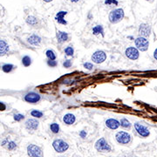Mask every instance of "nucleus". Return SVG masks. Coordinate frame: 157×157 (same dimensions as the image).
Here are the masks:
<instances>
[{
    "instance_id": "nucleus-8",
    "label": "nucleus",
    "mask_w": 157,
    "mask_h": 157,
    "mask_svg": "<svg viewBox=\"0 0 157 157\" xmlns=\"http://www.w3.org/2000/svg\"><path fill=\"white\" fill-rule=\"evenodd\" d=\"M134 128L137 131V133L142 137H148L149 135V134H150L149 130L145 126H143V125H142L140 123H135L134 124Z\"/></svg>"
},
{
    "instance_id": "nucleus-9",
    "label": "nucleus",
    "mask_w": 157,
    "mask_h": 157,
    "mask_svg": "<svg viewBox=\"0 0 157 157\" xmlns=\"http://www.w3.org/2000/svg\"><path fill=\"white\" fill-rule=\"evenodd\" d=\"M151 33V27L147 24H142L139 28V34L141 37L146 38L149 37Z\"/></svg>"
},
{
    "instance_id": "nucleus-1",
    "label": "nucleus",
    "mask_w": 157,
    "mask_h": 157,
    "mask_svg": "<svg viewBox=\"0 0 157 157\" xmlns=\"http://www.w3.org/2000/svg\"><path fill=\"white\" fill-rule=\"evenodd\" d=\"M124 18V11L122 9H115L109 14V20L111 23H117Z\"/></svg>"
},
{
    "instance_id": "nucleus-23",
    "label": "nucleus",
    "mask_w": 157,
    "mask_h": 157,
    "mask_svg": "<svg viewBox=\"0 0 157 157\" xmlns=\"http://www.w3.org/2000/svg\"><path fill=\"white\" fill-rule=\"evenodd\" d=\"M22 63L25 66H29L31 64H32V59L30 57L28 56H25L23 58H22Z\"/></svg>"
},
{
    "instance_id": "nucleus-24",
    "label": "nucleus",
    "mask_w": 157,
    "mask_h": 157,
    "mask_svg": "<svg viewBox=\"0 0 157 157\" xmlns=\"http://www.w3.org/2000/svg\"><path fill=\"white\" fill-rule=\"evenodd\" d=\"M13 65H11V64H6V65H4L3 66H2V69H3V71L4 72V73H10L12 69H13Z\"/></svg>"
},
{
    "instance_id": "nucleus-31",
    "label": "nucleus",
    "mask_w": 157,
    "mask_h": 157,
    "mask_svg": "<svg viewBox=\"0 0 157 157\" xmlns=\"http://www.w3.org/2000/svg\"><path fill=\"white\" fill-rule=\"evenodd\" d=\"M63 65H64L65 68H69V67H71V66H72V62H71V60H65V61L64 62Z\"/></svg>"
},
{
    "instance_id": "nucleus-13",
    "label": "nucleus",
    "mask_w": 157,
    "mask_h": 157,
    "mask_svg": "<svg viewBox=\"0 0 157 157\" xmlns=\"http://www.w3.org/2000/svg\"><path fill=\"white\" fill-rule=\"evenodd\" d=\"M67 14V11H61L59 12H58L55 16V19L58 23L61 24V25H66L67 22L65 20V16Z\"/></svg>"
},
{
    "instance_id": "nucleus-28",
    "label": "nucleus",
    "mask_w": 157,
    "mask_h": 157,
    "mask_svg": "<svg viewBox=\"0 0 157 157\" xmlns=\"http://www.w3.org/2000/svg\"><path fill=\"white\" fill-rule=\"evenodd\" d=\"M65 52L67 56H73V48L72 46H67L65 49Z\"/></svg>"
},
{
    "instance_id": "nucleus-17",
    "label": "nucleus",
    "mask_w": 157,
    "mask_h": 157,
    "mask_svg": "<svg viewBox=\"0 0 157 157\" xmlns=\"http://www.w3.org/2000/svg\"><path fill=\"white\" fill-rule=\"evenodd\" d=\"M63 120L67 125H72L75 122V116L72 113H67L64 116Z\"/></svg>"
},
{
    "instance_id": "nucleus-10",
    "label": "nucleus",
    "mask_w": 157,
    "mask_h": 157,
    "mask_svg": "<svg viewBox=\"0 0 157 157\" xmlns=\"http://www.w3.org/2000/svg\"><path fill=\"white\" fill-rule=\"evenodd\" d=\"M126 56L133 60H135L139 58V52L135 47H128L126 50Z\"/></svg>"
},
{
    "instance_id": "nucleus-25",
    "label": "nucleus",
    "mask_w": 157,
    "mask_h": 157,
    "mask_svg": "<svg viewBox=\"0 0 157 157\" xmlns=\"http://www.w3.org/2000/svg\"><path fill=\"white\" fill-rule=\"evenodd\" d=\"M50 128H51V131H52V133H54V134H57V133L59 132V126H58V124H57V123H52V124H51Z\"/></svg>"
},
{
    "instance_id": "nucleus-2",
    "label": "nucleus",
    "mask_w": 157,
    "mask_h": 157,
    "mask_svg": "<svg viewBox=\"0 0 157 157\" xmlns=\"http://www.w3.org/2000/svg\"><path fill=\"white\" fill-rule=\"evenodd\" d=\"M95 149L99 152H103V153H108L111 151V147L107 143V142L105 140L104 138H101L98 140L95 143Z\"/></svg>"
},
{
    "instance_id": "nucleus-5",
    "label": "nucleus",
    "mask_w": 157,
    "mask_h": 157,
    "mask_svg": "<svg viewBox=\"0 0 157 157\" xmlns=\"http://www.w3.org/2000/svg\"><path fill=\"white\" fill-rule=\"evenodd\" d=\"M27 153L30 157H43L42 149L36 145H29L27 148Z\"/></svg>"
},
{
    "instance_id": "nucleus-18",
    "label": "nucleus",
    "mask_w": 157,
    "mask_h": 157,
    "mask_svg": "<svg viewBox=\"0 0 157 157\" xmlns=\"http://www.w3.org/2000/svg\"><path fill=\"white\" fill-rule=\"evenodd\" d=\"M2 145L6 149H8V150H13L16 147H17V144L14 142H12V141H8V140H5L4 142H3V143H2Z\"/></svg>"
},
{
    "instance_id": "nucleus-12",
    "label": "nucleus",
    "mask_w": 157,
    "mask_h": 157,
    "mask_svg": "<svg viewBox=\"0 0 157 157\" xmlns=\"http://www.w3.org/2000/svg\"><path fill=\"white\" fill-rule=\"evenodd\" d=\"M25 127L29 131H34L39 127V121L35 119H28L25 122Z\"/></svg>"
},
{
    "instance_id": "nucleus-20",
    "label": "nucleus",
    "mask_w": 157,
    "mask_h": 157,
    "mask_svg": "<svg viewBox=\"0 0 157 157\" xmlns=\"http://www.w3.org/2000/svg\"><path fill=\"white\" fill-rule=\"evenodd\" d=\"M26 22H27V24H28L29 25L34 26V27L38 25V19H37L35 17H33V16H29V17L26 18Z\"/></svg>"
},
{
    "instance_id": "nucleus-34",
    "label": "nucleus",
    "mask_w": 157,
    "mask_h": 157,
    "mask_svg": "<svg viewBox=\"0 0 157 157\" xmlns=\"http://www.w3.org/2000/svg\"><path fill=\"white\" fill-rule=\"evenodd\" d=\"M118 157H137V156H135L133 155V154H122V155L119 156Z\"/></svg>"
},
{
    "instance_id": "nucleus-27",
    "label": "nucleus",
    "mask_w": 157,
    "mask_h": 157,
    "mask_svg": "<svg viewBox=\"0 0 157 157\" xmlns=\"http://www.w3.org/2000/svg\"><path fill=\"white\" fill-rule=\"evenodd\" d=\"M31 114L33 116V117H37V118H41L43 116V113L39 111V110H32L31 112Z\"/></svg>"
},
{
    "instance_id": "nucleus-11",
    "label": "nucleus",
    "mask_w": 157,
    "mask_h": 157,
    "mask_svg": "<svg viewBox=\"0 0 157 157\" xmlns=\"http://www.w3.org/2000/svg\"><path fill=\"white\" fill-rule=\"evenodd\" d=\"M25 101H27L29 103H37L39 101L40 96H39V94H36V93H29L28 94L25 95Z\"/></svg>"
},
{
    "instance_id": "nucleus-26",
    "label": "nucleus",
    "mask_w": 157,
    "mask_h": 157,
    "mask_svg": "<svg viewBox=\"0 0 157 157\" xmlns=\"http://www.w3.org/2000/svg\"><path fill=\"white\" fill-rule=\"evenodd\" d=\"M46 57L49 58V60H55L56 55H55V53L53 52V51H52V50H47L46 52Z\"/></svg>"
},
{
    "instance_id": "nucleus-6",
    "label": "nucleus",
    "mask_w": 157,
    "mask_h": 157,
    "mask_svg": "<svg viewBox=\"0 0 157 157\" xmlns=\"http://www.w3.org/2000/svg\"><path fill=\"white\" fill-rule=\"evenodd\" d=\"M135 45H136V47L138 50L140 51H146L148 48H149V40L146 39V38H143V37H139L138 39H136L135 40Z\"/></svg>"
},
{
    "instance_id": "nucleus-38",
    "label": "nucleus",
    "mask_w": 157,
    "mask_h": 157,
    "mask_svg": "<svg viewBox=\"0 0 157 157\" xmlns=\"http://www.w3.org/2000/svg\"><path fill=\"white\" fill-rule=\"evenodd\" d=\"M45 2H46V3H49V2H51V1H52V0H44Z\"/></svg>"
},
{
    "instance_id": "nucleus-19",
    "label": "nucleus",
    "mask_w": 157,
    "mask_h": 157,
    "mask_svg": "<svg viewBox=\"0 0 157 157\" xmlns=\"http://www.w3.org/2000/svg\"><path fill=\"white\" fill-rule=\"evenodd\" d=\"M57 39L58 40V42H65L68 39V34L66 32H58L57 33Z\"/></svg>"
},
{
    "instance_id": "nucleus-35",
    "label": "nucleus",
    "mask_w": 157,
    "mask_h": 157,
    "mask_svg": "<svg viewBox=\"0 0 157 157\" xmlns=\"http://www.w3.org/2000/svg\"><path fill=\"white\" fill-rule=\"evenodd\" d=\"M80 135H81V137H85V136L87 135V133H85V131H82V132L80 133Z\"/></svg>"
},
{
    "instance_id": "nucleus-29",
    "label": "nucleus",
    "mask_w": 157,
    "mask_h": 157,
    "mask_svg": "<svg viewBox=\"0 0 157 157\" xmlns=\"http://www.w3.org/2000/svg\"><path fill=\"white\" fill-rule=\"evenodd\" d=\"M25 118V116L23 114H20V113H18V114H15L14 115V120L16 121H20L21 120H23Z\"/></svg>"
},
{
    "instance_id": "nucleus-21",
    "label": "nucleus",
    "mask_w": 157,
    "mask_h": 157,
    "mask_svg": "<svg viewBox=\"0 0 157 157\" xmlns=\"http://www.w3.org/2000/svg\"><path fill=\"white\" fill-rule=\"evenodd\" d=\"M104 31H103V27L101 25H96L93 28V33L94 35H99V34H101L102 36H104L103 34Z\"/></svg>"
},
{
    "instance_id": "nucleus-30",
    "label": "nucleus",
    "mask_w": 157,
    "mask_h": 157,
    "mask_svg": "<svg viewBox=\"0 0 157 157\" xmlns=\"http://www.w3.org/2000/svg\"><path fill=\"white\" fill-rule=\"evenodd\" d=\"M105 4L106 5H111V4H118V1L117 0H105Z\"/></svg>"
},
{
    "instance_id": "nucleus-36",
    "label": "nucleus",
    "mask_w": 157,
    "mask_h": 157,
    "mask_svg": "<svg viewBox=\"0 0 157 157\" xmlns=\"http://www.w3.org/2000/svg\"><path fill=\"white\" fill-rule=\"evenodd\" d=\"M156 53H157V50H156V51H155V53H154V57H155V58H156H156H157Z\"/></svg>"
},
{
    "instance_id": "nucleus-14",
    "label": "nucleus",
    "mask_w": 157,
    "mask_h": 157,
    "mask_svg": "<svg viewBox=\"0 0 157 157\" xmlns=\"http://www.w3.org/2000/svg\"><path fill=\"white\" fill-rule=\"evenodd\" d=\"M106 125L107 127H109L110 129H117L120 126V122L115 120V119H108L106 121Z\"/></svg>"
},
{
    "instance_id": "nucleus-7",
    "label": "nucleus",
    "mask_w": 157,
    "mask_h": 157,
    "mask_svg": "<svg viewBox=\"0 0 157 157\" xmlns=\"http://www.w3.org/2000/svg\"><path fill=\"white\" fill-rule=\"evenodd\" d=\"M106 58V54L103 51H97L92 56V60L96 64H101L104 62Z\"/></svg>"
},
{
    "instance_id": "nucleus-16",
    "label": "nucleus",
    "mask_w": 157,
    "mask_h": 157,
    "mask_svg": "<svg viewBox=\"0 0 157 157\" xmlns=\"http://www.w3.org/2000/svg\"><path fill=\"white\" fill-rule=\"evenodd\" d=\"M28 42L32 45V46H39L41 42V39L40 37L37 36V35H32L30 38H28Z\"/></svg>"
},
{
    "instance_id": "nucleus-32",
    "label": "nucleus",
    "mask_w": 157,
    "mask_h": 157,
    "mask_svg": "<svg viewBox=\"0 0 157 157\" xmlns=\"http://www.w3.org/2000/svg\"><path fill=\"white\" fill-rule=\"evenodd\" d=\"M47 64H48V65L51 66V67H55V66L57 65V62H56L55 60H49V61L47 62Z\"/></svg>"
},
{
    "instance_id": "nucleus-37",
    "label": "nucleus",
    "mask_w": 157,
    "mask_h": 157,
    "mask_svg": "<svg viewBox=\"0 0 157 157\" xmlns=\"http://www.w3.org/2000/svg\"><path fill=\"white\" fill-rule=\"evenodd\" d=\"M71 2H73V3H76V2H79L80 0H70Z\"/></svg>"
},
{
    "instance_id": "nucleus-4",
    "label": "nucleus",
    "mask_w": 157,
    "mask_h": 157,
    "mask_svg": "<svg viewBox=\"0 0 157 157\" xmlns=\"http://www.w3.org/2000/svg\"><path fill=\"white\" fill-rule=\"evenodd\" d=\"M52 146L55 149V151L58 152V153H63L65 151H66L69 148L68 144L64 142L63 140H55L52 143Z\"/></svg>"
},
{
    "instance_id": "nucleus-33",
    "label": "nucleus",
    "mask_w": 157,
    "mask_h": 157,
    "mask_svg": "<svg viewBox=\"0 0 157 157\" xmlns=\"http://www.w3.org/2000/svg\"><path fill=\"white\" fill-rule=\"evenodd\" d=\"M84 67L88 69V70H91V69H93V64H91V63H85L84 64Z\"/></svg>"
},
{
    "instance_id": "nucleus-3",
    "label": "nucleus",
    "mask_w": 157,
    "mask_h": 157,
    "mask_svg": "<svg viewBox=\"0 0 157 157\" xmlns=\"http://www.w3.org/2000/svg\"><path fill=\"white\" fill-rule=\"evenodd\" d=\"M115 138L120 144H123V145H127L131 142V135L128 133L123 131L118 132L116 134Z\"/></svg>"
},
{
    "instance_id": "nucleus-15",
    "label": "nucleus",
    "mask_w": 157,
    "mask_h": 157,
    "mask_svg": "<svg viewBox=\"0 0 157 157\" xmlns=\"http://www.w3.org/2000/svg\"><path fill=\"white\" fill-rule=\"evenodd\" d=\"M9 51V46L8 44L4 41L0 39V57L5 55Z\"/></svg>"
},
{
    "instance_id": "nucleus-22",
    "label": "nucleus",
    "mask_w": 157,
    "mask_h": 157,
    "mask_svg": "<svg viewBox=\"0 0 157 157\" xmlns=\"http://www.w3.org/2000/svg\"><path fill=\"white\" fill-rule=\"evenodd\" d=\"M120 126H121L122 127H124V128L129 129V128L131 127V123H130L127 119L123 118V119H121V120H120Z\"/></svg>"
}]
</instances>
